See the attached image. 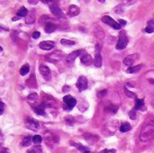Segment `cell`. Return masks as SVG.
Here are the masks:
<instances>
[{
    "label": "cell",
    "instance_id": "obj_31",
    "mask_svg": "<svg viewBox=\"0 0 154 153\" xmlns=\"http://www.w3.org/2000/svg\"><path fill=\"white\" fill-rule=\"evenodd\" d=\"M43 142V138H41V135H34L33 136V142L34 144H39Z\"/></svg>",
    "mask_w": 154,
    "mask_h": 153
},
{
    "label": "cell",
    "instance_id": "obj_35",
    "mask_svg": "<svg viewBox=\"0 0 154 153\" xmlns=\"http://www.w3.org/2000/svg\"><path fill=\"white\" fill-rule=\"evenodd\" d=\"M4 109H5V104L1 101V102H0V115H3Z\"/></svg>",
    "mask_w": 154,
    "mask_h": 153
},
{
    "label": "cell",
    "instance_id": "obj_13",
    "mask_svg": "<svg viewBox=\"0 0 154 153\" xmlns=\"http://www.w3.org/2000/svg\"><path fill=\"white\" fill-rule=\"evenodd\" d=\"M79 13H80V9L78 6L76 5H71V6H69L68 7V16H71V17H73V16H77L79 15Z\"/></svg>",
    "mask_w": 154,
    "mask_h": 153
},
{
    "label": "cell",
    "instance_id": "obj_25",
    "mask_svg": "<svg viewBox=\"0 0 154 153\" xmlns=\"http://www.w3.org/2000/svg\"><path fill=\"white\" fill-rule=\"evenodd\" d=\"M28 10L24 7V6H22L19 10H18V12L16 13V16H17V17H24V16H26L27 15H28Z\"/></svg>",
    "mask_w": 154,
    "mask_h": 153
},
{
    "label": "cell",
    "instance_id": "obj_7",
    "mask_svg": "<svg viewBox=\"0 0 154 153\" xmlns=\"http://www.w3.org/2000/svg\"><path fill=\"white\" fill-rule=\"evenodd\" d=\"M39 71L41 73V75L43 77V78L45 80H50L51 78V69L49 68V67H47L46 65L41 64L39 67Z\"/></svg>",
    "mask_w": 154,
    "mask_h": 153
},
{
    "label": "cell",
    "instance_id": "obj_20",
    "mask_svg": "<svg viewBox=\"0 0 154 153\" xmlns=\"http://www.w3.org/2000/svg\"><path fill=\"white\" fill-rule=\"evenodd\" d=\"M35 20V15H34V10H31L28 13V15L26 16V18H25V22L26 23H33Z\"/></svg>",
    "mask_w": 154,
    "mask_h": 153
},
{
    "label": "cell",
    "instance_id": "obj_22",
    "mask_svg": "<svg viewBox=\"0 0 154 153\" xmlns=\"http://www.w3.org/2000/svg\"><path fill=\"white\" fill-rule=\"evenodd\" d=\"M72 145L75 146V147H77L81 153H91V151L87 147H85V146H82V145H80L78 143L77 144V143H74V142H72Z\"/></svg>",
    "mask_w": 154,
    "mask_h": 153
},
{
    "label": "cell",
    "instance_id": "obj_5",
    "mask_svg": "<svg viewBox=\"0 0 154 153\" xmlns=\"http://www.w3.org/2000/svg\"><path fill=\"white\" fill-rule=\"evenodd\" d=\"M100 45L97 43L96 45V48H95V59L93 60V63L94 65L96 67V68H100L102 66V57H101V54H100Z\"/></svg>",
    "mask_w": 154,
    "mask_h": 153
},
{
    "label": "cell",
    "instance_id": "obj_28",
    "mask_svg": "<svg viewBox=\"0 0 154 153\" xmlns=\"http://www.w3.org/2000/svg\"><path fill=\"white\" fill-rule=\"evenodd\" d=\"M145 32L147 33H151L154 32V22L152 20L148 22V24H147L146 28H145Z\"/></svg>",
    "mask_w": 154,
    "mask_h": 153
},
{
    "label": "cell",
    "instance_id": "obj_10",
    "mask_svg": "<svg viewBox=\"0 0 154 153\" xmlns=\"http://www.w3.org/2000/svg\"><path fill=\"white\" fill-rule=\"evenodd\" d=\"M82 51H83L82 50H79V51H75L71 52V54H68V57L66 58V62H67V64L72 65V64L74 63L75 60L79 56Z\"/></svg>",
    "mask_w": 154,
    "mask_h": 153
},
{
    "label": "cell",
    "instance_id": "obj_24",
    "mask_svg": "<svg viewBox=\"0 0 154 153\" xmlns=\"http://www.w3.org/2000/svg\"><path fill=\"white\" fill-rule=\"evenodd\" d=\"M144 108V100L143 99H137L134 105V110H143Z\"/></svg>",
    "mask_w": 154,
    "mask_h": 153
},
{
    "label": "cell",
    "instance_id": "obj_39",
    "mask_svg": "<svg viewBox=\"0 0 154 153\" xmlns=\"http://www.w3.org/2000/svg\"><path fill=\"white\" fill-rule=\"evenodd\" d=\"M1 153H10L9 152V149H6V148H2L1 149Z\"/></svg>",
    "mask_w": 154,
    "mask_h": 153
},
{
    "label": "cell",
    "instance_id": "obj_23",
    "mask_svg": "<svg viewBox=\"0 0 154 153\" xmlns=\"http://www.w3.org/2000/svg\"><path fill=\"white\" fill-rule=\"evenodd\" d=\"M131 129H132V126H131V124L128 123V122H124V123H123V124L121 125V126H120V128H119V130H120L121 132H129Z\"/></svg>",
    "mask_w": 154,
    "mask_h": 153
},
{
    "label": "cell",
    "instance_id": "obj_40",
    "mask_svg": "<svg viewBox=\"0 0 154 153\" xmlns=\"http://www.w3.org/2000/svg\"><path fill=\"white\" fill-rule=\"evenodd\" d=\"M116 149H109V150H105V153H116Z\"/></svg>",
    "mask_w": 154,
    "mask_h": 153
},
{
    "label": "cell",
    "instance_id": "obj_26",
    "mask_svg": "<svg viewBox=\"0 0 154 153\" xmlns=\"http://www.w3.org/2000/svg\"><path fill=\"white\" fill-rule=\"evenodd\" d=\"M33 142V138L31 136H26L23 139V141H22V145L24 147H27V146H30L31 143Z\"/></svg>",
    "mask_w": 154,
    "mask_h": 153
},
{
    "label": "cell",
    "instance_id": "obj_1",
    "mask_svg": "<svg viewBox=\"0 0 154 153\" xmlns=\"http://www.w3.org/2000/svg\"><path fill=\"white\" fill-rule=\"evenodd\" d=\"M154 138V121L148 119L143 123L141 132L139 135L140 142L143 143H148Z\"/></svg>",
    "mask_w": 154,
    "mask_h": 153
},
{
    "label": "cell",
    "instance_id": "obj_6",
    "mask_svg": "<svg viewBox=\"0 0 154 153\" xmlns=\"http://www.w3.org/2000/svg\"><path fill=\"white\" fill-rule=\"evenodd\" d=\"M102 22H104L105 23L110 25L111 27H113V28L116 29V30H120L121 27H122L117 22H116L113 18L110 17V16H103V17H102Z\"/></svg>",
    "mask_w": 154,
    "mask_h": 153
},
{
    "label": "cell",
    "instance_id": "obj_34",
    "mask_svg": "<svg viewBox=\"0 0 154 153\" xmlns=\"http://www.w3.org/2000/svg\"><path fill=\"white\" fill-rule=\"evenodd\" d=\"M107 110L108 111H111L112 113H116V111H117V107L116 105H111L110 106L107 107Z\"/></svg>",
    "mask_w": 154,
    "mask_h": 153
},
{
    "label": "cell",
    "instance_id": "obj_32",
    "mask_svg": "<svg viewBox=\"0 0 154 153\" xmlns=\"http://www.w3.org/2000/svg\"><path fill=\"white\" fill-rule=\"evenodd\" d=\"M124 91H125V93H126V95H127V96L131 97V98H134V99H136V100H137V95H136L134 93H133V92H131V91L127 90V88H126V87L124 88Z\"/></svg>",
    "mask_w": 154,
    "mask_h": 153
},
{
    "label": "cell",
    "instance_id": "obj_18",
    "mask_svg": "<svg viewBox=\"0 0 154 153\" xmlns=\"http://www.w3.org/2000/svg\"><path fill=\"white\" fill-rule=\"evenodd\" d=\"M45 105L44 104H40L36 107L34 108V111L38 115H45Z\"/></svg>",
    "mask_w": 154,
    "mask_h": 153
},
{
    "label": "cell",
    "instance_id": "obj_9",
    "mask_svg": "<svg viewBox=\"0 0 154 153\" xmlns=\"http://www.w3.org/2000/svg\"><path fill=\"white\" fill-rule=\"evenodd\" d=\"M139 59V55L137 53H134V54H131V55H128L124 58L123 60V64L126 65L128 67H132L133 64Z\"/></svg>",
    "mask_w": 154,
    "mask_h": 153
},
{
    "label": "cell",
    "instance_id": "obj_41",
    "mask_svg": "<svg viewBox=\"0 0 154 153\" xmlns=\"http://www.w3.org/2000/svg\"><path fill=\"white\" fill-rule=\"evenodd\" d=\"M19 17H15V18H13V21H15V20H17Z\"/></svg>",
    "mask_w": 154,
    "mask_h": 153
},
{
    "label": "cell",
    "instance_id": "obj_11",
    "mask_svg": "<svg viewBox=\"0 0 154 153\" xmlns=\"http://www.w3.org/2000/svg\"><path fill=\"white\" fill-rule=\"evenodd\" d=\"M60 53H61L60 51H57V52L51 53L50 55H47V56H45V60L50 61V62L56 63L57 61H59L60 60H61V58H62V55H61V56H59V55H58Z\"/></svg>",
    "mask_w": 154,
    "mask_h": 153
},
{
    "label": "cell",
    "instance_id": "obj_37",
    "mask_svg": "<svg viewBox=\"0 0 154 153\" xmlns=\"http://www.w3.org/2000/svg\"><path fill=\"white\" fill-rule=\"evenodd\" d=\"M106 94H107V91L105 89V90H102L101 92H99V95H98V96H100V97H102V96H105V95H106Z\"/></svg>",
    "mask_w": 154,
    "mask_h": 153
},
{
    "label": "cell",
    "instance_id": "obj_14",
    "mask_svg": "<svg viewBox=\"0 0 154 153\" xmlns=\"http://www.w3.org/2000/svg\"><path fill=\"white\" fill-rule=\"evenodd\" d=\"M50 9H51V12L55 16H57L59 18H64L63 13L58 6H51Z\"/></svg>",
    "mask_w": 154,
    "mask_h": 153
},
{
    "label": "cell",
    "instance_id": "obj_15",
    "mask_svg": "<svg viewBox=\"0 0 154 153\" xmlns=\"http://www.w3.org/2000/svg\"><path fill=\"white\" fill-rule=\"evenodd\" d=\"M27 99H28V102H29V104L34 106V108L37 106L36 104H37V102L39 100V96H38V95L36 93L30 94L29 95H28V98Z\"/></svg>",
    "mask_w": 154,
    "mask_h": 153
},
{
    "label": "cell",
    "instance_id": "obj_19",
    "mask_svg": "<svg viewBox=\"0 0 154 153\" xmlns=\"http://www.w3.org/2000/svg\"><path fill=\"white\" fill-rule=\"evenodd\" d=\"M143 65L142 64H139L136 66H132V67H128L127 68V73L129 74H133V73H137L142 69Z\"/></svg>",
    "mask_w": 154,
    "mask_h": 153
},
{
    "label": "cell",
    "instance_id": "obj_12",
    "mask_svg": "<svg viewBox=\"0 0 154 153\" xmlns=\"http://www.w3.org/2000/svg\"><path fill=\"white\" fill-rule=\"evenodd\" d=\"M54 46H55V43L52 41H43L39 44V47L44 51H50L52 48H54Z\"/></svg>",
    "mask_w": 154,
    "mask_h": 153
},
{
    "label": "cell",
    "instance_id": "obj_4",
    "mask_svg": "<svg viewBox=\"0 0 154 153\" xmlns=\"http://www.w3.org/2000/svg\"><path fill=\"white\" fill-rule=\"evenodd\" d=\"M88 81L87 78L85 76H80L77 81L76 87L79 92H82L88 88Z\"/></svg>",
    "mask_w": 154,
    "mask_h": 153
},
{
    "label": "cell",
    "instance_id": "obj_38",
    "mask_svg": "<svg viewBox=\"0 0 154 153\" xmlns=\"http://www.w3.org/2000/svg\"><path fill=\"white\" fill-rule=\"evenodd\" d=\"M119 24L122 26H124L125 24H126V21H125V20H123V19H119Z\"/></svg>",
    "mask_w": 154,
    "mask_h": 153
},
{
    "label": "cell",
    "instance_id": "obj_21",
    "mask_svg": "<svg viewBox=\"0 0 154 153\" xmlns=\"http://www.w3.org/2000/svg\"><path fill=\"white\" fill-rule=\"evenodd\" d=\"M56 29H57V27H56V25L52 23H47L45 27H44V30L47 33H51L55 32Z\"/></svg>",
    "mask_w": 154,
    "mask_h": 153
},
{
    "label": "cell",
    "instance_id": "obj_3",
    "mask_svg": "<svg viewBox=\"0 0 154 153\" xmlns=\"http://www.w3.org/2000/svg\"><path fill=\"white\" fill-rule=\"evenodd\" d=\"M63 103H64V106L63 108L65 110H72V108L76 105L77 104V100L74 98L73 96H71V95H67L63 97Z\"/></svg>",
    "mask_w": 154,
    "mask_h": 153
},
{
    "label": "cell",
    "instance_id": "obj_42",
    "mask_svg": "<svg viewBox=\"0 0 154 153\" xmlns=\"http://www.w3.org/2000/svg\"><path fill=\"white\" fill-rule=\"evenodd\" d=\"M153 22H154V15H153V20H152Z\"/></svg>",
    "mask_w": 154,
    "mask_h": 153
},
{
    "label": "cell",
    "instance_id": "obj_17",
    "mask_svg": "<svg viewBox=\"0 0 154 153\" xmlns=\"http://www.w3.org/2000/svg\"><path fill=\"white\" fill-rule=\"evenodd\" d=\"M80 60L84 65L89 66L92 63V57H91V55H89L88 53H85V55H83V56L80 57Z\"/></svg>",
    "mask_w": 154,
    "mask_h": 153
},
{
    "label": "cell",
    "instance_id": "obj_16",
    "mask_svg": "<svg viewBox=\"0 0 154 153\" xmlns=\"http://www.w3.org/2000/svg\"><path fill=\"white\" fill-rule=\"evenodd\" d=\"M144 78L148 83V85L154 88V71H149L148 73H146L144 75Z\"/></svg>",
    "mask_w": 154,
    "mask_h": 153
},
{
    "label": "cell",
    "instance_id": "obj_2",
    "mask_svg": "<svg viewBox=\"0 0 154 153\" xmlns=\"http://www.w3.org/2000/svg\"><path fill=\"white\" fill-rule=\"evenodd\" d=\"M129 43L128 37L126 35V33L124 31H121V33H119V38H118V41L116 43V49L117 50H123L126 48L127 44Z\"/></svg>",
    "mask_w": 154,
    "mask_h": 153
},
{
    "label": "cell",
    "instance_id": "obj_8",
    "mask_svg": "<svg viewBox=\"0 0 154 153\" xmlns=\"http://www.w3.org/2000/svg\"><path fill=\"white\" fill-rule=\"evenodd\" d=\"M25 126L32 131H38L40 125H39V122L37 120H34L33 118H29L25 122Z\"/></svg>",
    "mask_w": 154,
    "mask_h": 153
},
{
    "label": "cell",
    "instance_id": "obj_30",
    "mask_svg": "<svg viewBox=\"0 0 154 153\" xmlns=\"http://www.w3.org/2000/svg\"><path fill=\"white\" fill-rule=\"evenodd\" d=\"M61 43L62 45H65V46H73V45L76 44V43L74 41H68V40H66V39H61Z\"/></svg>",
    "mask_w": 154,
    "mask_h": 153
},
{
    "label": "cell",
    "instance_id": "obj_33",
    "mask_svg": "<svg viewBox=\"0 0 154 153\" xmlns=\"http://www.w3.org/2000/svg\"><path fill=\"white\" fill-rule=\"evenodd\" d=\"M129 115H130V118H131L132 120H134V119L136 118V110L133 109L132 111H130Z\"/></svg>",
    "mask_w": 154,
    "mask_h": 153
},
{
    "label": "cell",
    "instance_id": "obj_36",
    "mask_svg": "<svg viewBox=\"0 0 154 153\" xmlns=\"http://www.w3.org/2000/svg\"><path fill=\"white\" fill-rule=\"evenodd\" d=\"M40 36H41V33H40L39 32H34V33H33V38H34V39H38Z\"/></svg>",
    "mask_w": 154,
    "mask_h": 153
},
{
    "label": "cell",
    "instance_id": "obj_27",
    "mask_svg": "<svg viewBox=\"0 0 154 153\" xmlns=\"http://www.w3.org/2000/svg\"><path fill=\"white\" fill-rule=\"evenodd\" d=\"M29 71H30V65L29 64H25L20 69V75L21 76H25V75L28 74V72H29Z\"/></svg>",
    "mask_w": 154,
    "mask_h": 153
},
{
    "label": "cell",
    "instance_id": "obj_29",
    "mask_svg": "<svg viewBox=\"0 0 154 153\" xmlns=\"http://www.w3.org/2000/svg\"><path fill=\"white\" fill-rule=\"evenodd\" d=\"M28 153H43V149L40 145H36L28 150Z\"/></svg>",
    "mask_w": 154,
    "mask_h": 153
}]
</instances>
